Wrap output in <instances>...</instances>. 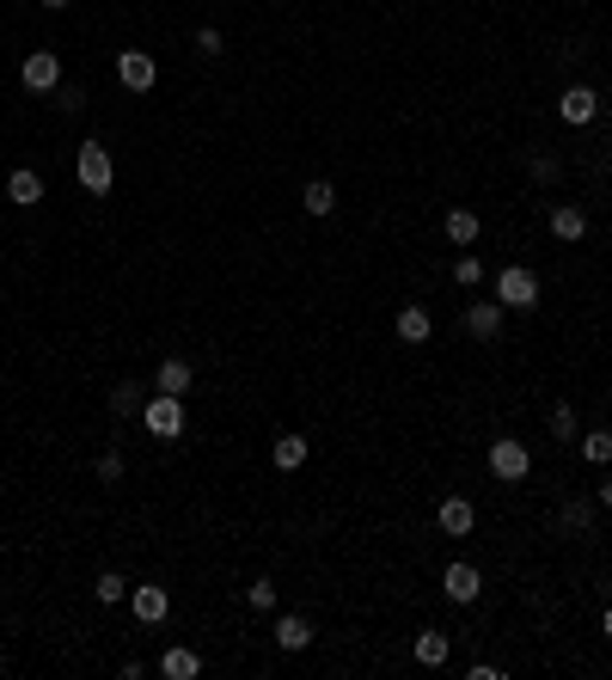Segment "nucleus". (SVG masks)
Listing matches in <instances>:
<instances>
[{
  "mask_svg": "<svg viewBox=\"0 0 612 680\" xmlns=\"http://www.w3.org/2000/svg\"><path fill=\"white\" fill-rule=\"evenodd\" d=\"M392 338L404 343V350H428V343H435V307H428V301H404V307L392 313Z\"/></svg>",
  "mask_w": 612,
  "mask_h": 680,
  "instance_id": "16",
  "label": "nucleus"
},
{
  "mask_svg": "<svg viewBox=\"0 0 612 680\" xmlns=\"http://www.w3.org/2000/svg\"><path fill=\"white\" fill-rule=\"evenodd\" d=\"M49 185H44V172L31 166V160H19V166H7V202L13 209H44Z\"/></svg>",
  "mask_w": 612,
  "mask_h": 680,
  "instance_id": "20",
  "label": "nucleus"
},
{
  "mask_svg": "<svg viewBox=\"0 0 612 680\" xmlns=\"http://www.w3.org/2000/svg\"><path fill=\"white\" fill-rule=\"evenodd\" d=\"M92 479L105 484V491H117V484H129V454L110 442V448H98L92 454Z\"/></svg>",
  "mask_w": 612,
  "mask_h": 680,
  "instance_id": "29",
  "label": "nucleus"
},
{
  "mask_svg": "<svg viewBox=\"0 0 612 680\" xmlns=\"http://www.w3.org/2000/svg\"><path fill=\"white\" fill-rule=\"evenodd\" d=\"M153 675H160V680H202V675H209V663H202L197 644H166L160 656H153Z\"/></svg>",
  "mask_w": 612,
  "mask_h": 680,
  "instance_id": "19",
  "label": "nucleus"
},
{
  "mask_svg": "<svg viewBox=\"0 0 612 680\" xmlns=\"http://www.w3.org/2000/svg\"><path fill=\"white\" fill-rule=\"evenodd\" d=\"M141 675H153V663H141V656H122L117 663V680H141Z\"/></svg>",
  "mask_w": 612,
  "mask_h": 680,
  "instance_id": "33",
  "label": "nucleus"
},
{
  "mask_svg": "<svg viewBox=\"0 0 612 680\" xmlns=\"http://www.w3.org/2000/svg\"><path fill=\"white\" fill-rule=\"evenodd\" d=\"M148 392L153 387H141L136 374H117L105 387V418H110V430H122V423H141V405H148Z\"/></svg>",
  "mask_w": 612,
  "mask_h": 680,
  "instance_id": "14",
  "label": "nucleus"
},
{
  "mask_svg": "<svg viewBox=\"0 0 612 680\" xmlns=\"http://www.w3.org/2000/svg\"><path fill=\"white\" fill-rule=\"evenodd\" d=\"M411 663L416 668H447L454 663V632H442V625H416L411 632Z\"/></svg>",
  "mask_w": 612,
  "mask_h": 680,
  "instance_id": "22",
  "label": "nucleus"
},
{
  "mask_svg": "<svg viewBox=\"0 0 612 680\" xmlns=\"http://www.w3.org/2000/svg\"><path fill=\"white\" fill-rule=\"evenodd\" d=\"M447 277H454V289H478V282H484V258H478V251H454Z\"/></svg>",
  "mask_w": 612,
  "mask_h": 680,
  "instance_id": "31",
  "label": "nucleus"
},
{
  "mask_svg": "<svg viewBox=\"0 0 612 680\" xmlns=\"http://www.w3.org/2000/svg\"><path fill=\"white\" fill-rule=\"evenodd\" d=\"M0 227H7V197H0Z\"/></svg>",
  "mask_w": 612,
  "mask_h": 680,
  "instance_id": "37",
  "label": "nucleus"
},
{
  "mask_svg": "<svg viewBox=\"0 0 612 680\" xmlns=\"http://www.w3.org/2000/svg\"><path fill=\"white\" fill-rule=\"evenodd\" d=\"M576 460L595 466V472H600V466H612V430H607V423H595V430L576 435Z\"/></svg>",
  "mask_w": 612,
  "mask_h": 680,
  "instance_id": "28",
  "label": "nucleus"
},
{
  "mask_svg": "<svg viewBox=\"0 0 612 680\" xmlns=\"http://www.w3.org/2000/svg\"><path fill=\"white\" fill-rule=\"evenodd\" d=\"M294 202H301V215H306V221H331V215H337V202H343V190H337L331 178H306V185L294 190Z\"/></svg>",
  "mask_w": 612,
  "mask_h": 680,
  "instance_id": "23",
  "label": "nucleus"
},
{
  "mask_svg": "<svg viewBox=\"0 0 612 680\" xmlns=\"http://www.w3.org/2000/svg\"><path fill=\"white\" fill-rule=\"evenodd\" d=\"M595 632H600V644H612V601L600 607V619H595Z\"/></svg>",
  "mask_w": 612,
  "mask_h": 680,
  "instance_id": "34",
  "label": "nucleus"
},
{
  "mask_svg": "<svg viewBox=\"0 0 612 680\" xmlns=\"http://www.w3.org/2000/svg\"><path fill=\"white\" fill-rule=\"evenodd\" d=\"M153 392H178V399H190L197 392V362L184 356V350H166V356H153Z\"/></svg>",
  "mask_w": 612,
  "mask_h": 680,
  "instance_id": "17",
  "label": "nucleus"
},
{
  "mask_svg": "<svg viewBox=\"0 0 612 680\" xmlns=\"http://www.w3.org/2000/svg\"><path fill=\"white\" fill-rule=\"evenodd\" d=\"M551 540H564V546L600 540V503H595V491H564V496H557V509H551Z\"/></svg>",
  "mask_w": 612,
  "mask_h": 680,
  "instance_id": "2",
  "label": "nucleus"
},
{
  "mask_svg": "<svg viewBox=\"0 0 612 680\" xmlns=\"http://www.w3.org/2000/svg\"><path fill=\"white\" fill-rule=\"evenodd\" d=\"M545 239H557V246H588L595 239V209L588 202H545Z\"/></svg>",
  "mask_w": 612,
  "mask_h": 680,
  "instance_id": "8",
  "label": "nucleus"
},
{
  "mask_svg": "<svg viewBox=\"0 0 612 680\" xmlns=\"http://www.w3.org/2000/svg\"><path fill=\"white\" fill-rule=\"evenodd\" d=\"M313 466V435L306 430H275L270 435V472L275 479H301Z\"/></svg>",
  "mask_w": 612,
  "mask_h": 680,
  "instance_id": "13",
  "label": "nucleus"
},
{
  "mask_svg": "<svg viewBox=\"0 0 612 680\" xmlns=\"http://www.w3.org/2000/svg\"><path fill=\"white\" fill-rule=\"evenodd\" d=\"M129 619H136L141 632H160L172 619V588L160 583V576H141V583H129Z\"/></svg>",
  "mask_w": 612,
  "mask_h": 680,
  "instance_id": "9",
  "label": "nucleus"
},
{
  "mask_svg": "<svg viewBox=\"0 0 612 680\" xmlns=\"http://www.w3.org/2000/svg\"><path fill=\"white\" fill-rule=\"evenodd\" d=\"M61 80H68V74H61V56L49 44H37V49H25V56H19V86H25L31 98H49Z\"/></svg>",
  "mask_w": 612,
  "mask_h": 680,
  "instance_id": "11",
  "label": "nucleus"
},
{
  "mask_svg": "<svg viewBox=\"0 0 612 680\" xmlns=\"http://www.w3.org/2000/svg\"><path fill=\"white\" fill-rule=\"evenodd\" d=\"M435 534L442 540H472L478 534V503L466 491H447L442 503H435Z\"/></svg>",
  "mask_w": 612,
  "mask_h": 680,
  "instance_id": "15",
  "label": "nucleus"
},
{
  "mask_svg": "<svg viewBox=\"0 0 612 680\" xmlns=\"http://www.w3.org/2000/svg\"><path fill=\"white\" fill-rule=\"evenodd\" d=\"M545 435L557 442V448H576V435H581L576 399H551V405H545Z\"/></svg>",
  "mask_w": 612,
  "mask_h": 680,
  "instance_id": "25",
  "label": "nucleus"
},
{
  "mask_svg": "<svg viewBox=\"0 0 612 680\" xmlns=\"http://www.w3.org/2000/svg\"><path fill=\"white\" fill-rule=\"evenodd\" d=\"M319 644V625L301 613V607H275V625H270V649L275 656H306Z\"/></svg>",
  "mask_w": 612,
  "mask_h": 680,
  "instance_id": "10",
  "label": "nucleus"
},
{
  "mask_svg": "<svg viewBox=\"0 0 612 680\" xmlns=\"http://www.w3.org/2000/svg\"><path fill=\"white\" fill-rule=\"evenodd\" d=\"M74 185L86 190V197H110V190H117V154H110L98 136H86L74 148Z\"/></svg>",
  "mask_w": 612,
  "mask_h": 680,
  "instance_id": "4",
  "label": "nucleus"
},
{
  "mask_svg": "<svg viewBox=\"0 0 612 680\" xmlns=\"http://www.w3.org/2000/svg\"><path fill=\"white\" fill-rule=\"evenodd\" d=\"M117 86L129 98H148L153 86H160V56H153V49H117Z\"/></svg>",
  "mask_w": 612,
  "mask_h": 680,
  "instance_id": "12",
  "label": "nucleus"
},
{
  "mask_svg": "<svg viewBox=\"0 0 612 680\" xmlns=\"http://www.w3.org/2000/svg\"><path fill=\"white\" fill-rule=\"evenodd\" d=\"M503 319H508V307L496 301V294H484V301H472V307L459 313V331L472 343H496L503 338Z\"/></svg>",
  "mask_w": 612,
  "mask_h": 680,
  "instance_id": "18",
  "label": "nucleus"
},
{
  "mask_svg": "<svg viewBox=\"0 0 612 680\" xmlns=\"http://www.w3.org/2000/svg\"><path fill=\"white\" fill-rule=\"evenodd\" d=\"M520 172H527V190H551L564 178V154H557V148H533Z\"/></svg>",
  "mask_w": 612,
  "mask_h": 680,
  "instance_id": "27",
  "label": "nucleus"
},
{
  "mask_svg": "<svg viewBox=\"0 0 612 680\" xmlns=\"http://www.w3.org/2000/svg\"><path fill=\"white\" fill-rule=\"evenodd\" d=\"M239 607H245V613H258V619H275V607H282V583H275L270 571H258L251 583L239 588Z\"/></svg>",
  "mask_w": 612,
  "mask_h": 680,
  "instance_id": "24",
  "label": "nucleus"
},
{
  "mask_svg": "<svg viewBox=\"0 0 612 680\" xmlns=\"http://www.w3.org/2000/svg\"><path fill=\"white\" fill-rule=\"evenodd\" d=\"M595 503H600V515H612V479H600V491H595Z\"/></svg>",
  "mask_w": 612,
  "mask_h": 680,
  "instance_id": "35",
  "label": "nucleus"
},
{
  "mask_svg": "<svg viewBox=\"0 0 612 680\" xmlns=\"http://www.w3.org/2000/svg\"><path fill=\"white\" fill-rule=\"evenodd\" d=\"M490 289H496V301H503L508 313H539L545 307V282H539L533 263H503V270L490 277Z\"/></svg>",
  "mask_w": 612,
  "mask_h": 680,
  "instance_id": "3",
  "label": "nucleus"
},
{
  "mask_svg": "<svg viewBox=\"0 0 612 680\" xmlns=\"http://www.w3.org/2000/svg\"><path fill=\"white\" fill-rule=\"evenodd\" d=\"M484 564L478 558H447L442 564V601L454 607V613H472L478 601H484Z\"/></svg>",
  "mask_w": 612,
  "mask_h": 680,
  "instance_id": "5",
  "label": "nucleus"
},
{
  "mask_svg": "<svg viewBox=\"0 0 612 680\" xmlns=\"http://www.w3.org/2000/svg\"><path fill=\"white\" fill-rule=\"evenodd\" d=\"M442 239L454 251H472L478 239H484V215L478 209H466V202H447V215H442Z\"/></svg>",
  "mask_w": 612,
  "mask_h": 680,
  "instance_id": "21",
  "label": "nucleus"
},
{
  "mask_svg": "<svg viewBox=\"0 0 612 680\" xmlns=\"http://www.w3.org/2000/svg\"><path fill=\"white\" fill-rule=\"evenodd\" d=\"M37 7H44V13H68V7H74V0H37Z\"/></svg>",
  "mask_w": 612,
  "mask_h": 680,
  "instance_id": "36",
  "label": "nucleus"
},
{
  "mask_svg": "<svg viewBox=\"0 0 612 680\" xmlns=\"http://www.w3.org/2000/svg\"><path fill=\"white\" fill-rule=\"evenodd\" d=\"M92 607H98V613H117V607H129V576H122L117 564H105V571L92 576Z\"/></svg>",
  "mask_w": 612,
  "mask_h": 680,
  "instance_id": "26",
  "label": "nucleus"
},
{
  "mask_svg": "<svg viewBox=\"0 0 612 680\" xmlns=\"http://www.w3.org/2000/svg\"><path fill=\"white\" fill-rule=\"evenodd\" d=\"M44 105L56 110V117H86V110H92V93H86V80H61Z\"/></svg>",
  "mask_w": 612,
  "mask_h": 680,
  "instance_id": "30",
  "label": "nucleus"
},
{
  "mask_svg": "<svg viewBox=\"0 0 612 680\" xmlns=\"http://www.w3.org/2000/svg\"><path fill=\"white\" fill-rule=\"evenodd\" d=\"M607 117V98H600L595 80H569L564 93H557V124L564 129H595Z\"/></svg>",
  "mask_w": 612,
  "mask_h": 680,
  "instance_id": "7",
  "label": "nucleus"
},
{
  "mask_svg": "<svg viewBox=\"0 0 612 680\" xmlns=\"http://www.w3.org/2000/svg\"><path fill=\"white\" fill-rule=\"evenodd\" d=\"M484 472L496 484H527L539 472V460H533V442L527 435H515V430H496L484 442Z\"/></svg>",
  "mask_w": 612,
  "mask_h": 680,
  "instance_id": "1",
  "label": "nucleus"
},
{
  "mask_svg": "<svg viewBox=\"0 0 612 680\" xmlns=\"http://www.w3.org/2000/svg\"><path fill=\"white\" fill-rule=\"evenodd\" d=\"M190 49H197L202 62H221V56H227V32H221V25H197V32H190Z\"/></svg>",
  "mask_w": 612,
  "mask_h": 680,
  "instance_id": "32",
  "label": "nucleus"
},
{
  "mask_svg": "<svg viewBox=\"0 0 612 680\" xmlns=\"http://www.w3.org/2000/svg\"><path fill=\"white\" fill-rule=\"evenodd\" d=\"M141 430L166 448V442H178V435L190 430V405H184L178 392H148V405H141Z\"/></svg>",
  "mask_w": 612,
  "mask_h": 680,
  "instance_id": "6",
  "label": "nucleus"
}]
</instances>
